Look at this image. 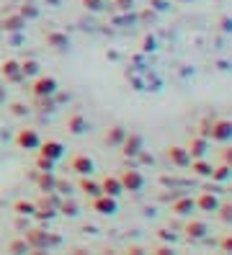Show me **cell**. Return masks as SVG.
Returning <instances> with one entry per match:
<instances>
[{"label": "cell", "mask_w": 232, "mask_h": 255, "mask_svg": "<svg viewBox=\"0 0 232 255\" xmlns=\"http://www.w3.org/2000/svg\"><path fill=\"white\" fill-rule=\"evenodd\" d=\"M23 237H26L31 253L49 250V232H46L44 227H26V230H23Z\"/></svg>", "instance_id": "1"}, {"label": "cell", "mask_w": 232, "mask_h": 255, "mask_svg": "<svg viewBox=\"0 0 232 255\" xmlns=\"http://www.w3.org/2000/svg\"><path fill=\"white\" fill-rule=\"evenodd\" d=\"M145 147V139H142V134H137V131H127V137H124L121 142V152L127 160H134L139 155V149Z\"/></svg>", "instance_id": "2"}, {"label": "cell", "mask_w": 232, "mask_h": 255, "mask_svg": "<svg viewBox=\"0 0 232 255\" xmlns=\"http://www.w3.org/2000/svg\"><path fill=\"white\" fill-rule=\"evenodd\" d=\"M57 80L52 78V75H36L34 83H31V93L34 96H54L57 91Z\"/></svg>", "instance_id": "3"}, {"label": "cell", "mask_w": 232, "mask_h": 255, "mask_svg": "<svg viewBox=\"0 0 232 255\" xmlns=\"http://www.w3.org/2000/svg\"><path fill=\"white\" fill-rule=\"evenodd\" d=\"M0 75H3V80L5 83H13V85H18L23 83V72H21V62L18 59H5L3 65H0Z\"/></svg>", "instance_id": "4"}, {"label": "cell", "mask_w": 232, "mask_h": 255, "mask_svg": "<svg viewBox=\"0 0 232 255\" xmlns=\"http://www.w3.org/2000/svg\"><path fill=\"white\" fill-rule=\"evenodd\" d=\"M26 18L21 16L18 10H13V13H5L3 16V21H0V28H3L5 34H21L23 28H26Z\"/></svg>", "instance_id": "5"}, {"label": "cell", "mask_w": 232, "mask_h": 255, "mask_svg": "<svg viewBox=\"0 0 232 255\" xmlns=\"http://www.w3.org/2000/svg\"><path fill=\"white\" fill-rule=\"evenodd\" d=\"M119 181H121V188H124V191H142L145 175L139 173L137 168H129V170H124V173L119 175Z\"/></svg>", "instance_id": "6"}, {"label": "cell", "mask_w": 232, "mask_h": 255, "mask_svg": "<svg viewBox=\"0 0 232 255\" xmlns=\"http://www.w3.org/2000/svg\"><path fill=\"white\" fill-rule=\"evenodd\" d=\"M212 139L214 142H232V122L230 119H217V122H212Z\"/></svg>", "instance_id": "7"}, {"label": "cell", "mask_w": 232, "mask_h": 255, "mask_svg": "<svg viewBox=\"0 0 232 255\" xmlns=\"http://www.w3.org/2000/svg\"><path fill=\"white\" fill-rule=\"evenodd\" d=\"M15 144H18V149H39L41 137H39L36 129H18V134H15Z\"/></svg>", "instance_id": "8"}, {"label": "cell", "mask_w": 232, "mask_h": 255, "mask_svg": "<svg viewBox=\"0 0 232 255\" xmlns=\"http://www.w3.org/2000/svg\"><path fill=\"white\" fill-rule=\"evenodd\" d=\"M93 212L96 214H103V217H111L119 212V204H116V196H106V193H101V196L93 199Z\"/></svg>", "instance_id": "9"}, {"label": "cell", "mask_w": 232, "mask_h": 255, "mask_svg": "<svg viewBox=\"0 0 232 255\" xmlns=\"http://www.w3.org/2000/svg\"><path fill=\"white\" fill-rule=\"evenodd\" d=\"M183 232H186V237H189V240H204V237H207V232H209V224H207L204 219L191 217L189 222H186Z\"/></svg>", "instance_id": "10"}, {"label": "cell", "mask_w": 232, "mask_h": 255, "mask_svg": "<svg viewBox=\"0 0 232 255\" xmlns=\"http://www.w3.org/2000/svg\"><path fill=\"white\" fill-rule=\"evenodd\" d=\"M44 41H46V47H52L57 52H65L70 47V36L65 31H57V28H52V31H46L44 34Z\"/></svg>", "instance_id": "11"}, {"label": "cell", "mask_w": 232, "mask_h": 255, "mask_svg": "<svg viewBox=\"0 0 232 255\" xmlns=\"http://www.w3.org/2000/svg\"><path fill=\"white\" fill-rule=\"evenodd\" d=\"M168 160L176 165V168H189L191 165V155H189V149L186 147H178V144H173V147H168Z\"/></svg>", "instance_id": "12"}, {"label": "cell", "mask_w": 232, "mask_h": 255, "mask_svg": "<svg viewBox=\"0 0 232 255\" xmlns=\"http://www.w3.org/2000/svg\"><path fill=\"white\" fill-rule=\"evenodd\" d=\"M189 155H191V160H196V157H207V152H209V139L207 137H199V134H194V137L189 139Z\"/></svg>", "instance_id": "13"}, {"label": "cell", "mask_w": 232, "mask_h": 255, "mask_svg": "<svg viewBox=\"0 0 232 255\" xmlns=\"http://www.w3.org/2000/svg\"><path fill=\"white\" fill-rule=\"evenodd\" d=\"M39 155H44V157H49V160L57 162L62 155H65V147H62V142H57V139H46V142L39 144Z\"/></svg>", "instance_id": "14"}, {"label": "cell", "mask_w": 232, "mask_h": 255, "mask_svg": "<svg viewBox=\"0 0 232 255\" xmlns=\"http://www.w3.org/2000/svg\"><path fill=\"white\" fill-rule=\"evenodd\" d=\"M65 127H67L70 134H85V131H88V119H85L80 111H72V114L67 116Z\"/></svg>", "instance_id": "15"}, {"label": "cell", "mask_w": 232, "mask_h": 255, "mask_svg": "<svg viewBox=\"0 0 232 255\" xmlns=\"http://www.w3.org/2000/svg\"><path fill=\"white\" fill-rule=\"evenodd\" d=\"M194 209H196V199H191V196H181V199L173 201V214L176 217H191Z\"/></svg>", "instance_id": "16"}, {"label": "cell", "mask_w": 232, "mask_h": 255, "mask_svg": "<svg viewBox=\"0 0 232 255\" xmlns=\"http://www.w3.org/2000/svg\"><path fill=\"white\" fill-rule=\"evenodd\" d=\"M70 170H75L77 175H90L93 173V160L88 155H75L70 160Z\"/></svg>", "instance_id": "17"}, {"label": "cell", "mask_w": 232, "mask_h": 255, "mask_svg": "<svg viewBox=\"0 0 232 255\" xmlns=\"http://www.w3.org/2000/svg\"><path fill=\"white\" fill-rule=\"evenodd\" d=\"M34 181H36V188L44 193V191H54L57 186V175L52 170H39V175H34Z\"/></svg>", "instance_id": "18"}, {"label": "cell", "mask_w": 232, "mask_h": 255, "mask_svg": "<svg viewBox=\"0 0 232 255\" xmlns=\"http://www.w3.org/2000/svg\"><path fill=\"white\" fill-rule=\"evenodd\" d=\"M217 206H220V199H217V193H212V191H204L196 199V209H201V212H217Z\"/></svg>", "instance_id": "19"}, {"label": "cell", "mask_w": 232, "mask_h": 255, "mask_svg": "<svg viewBox=\"0 0 232 255\" xmlns=\"http://www.w3.org/2000/svg\"><path fill=\"white\" fill-rule=\"evenodd\" d=\"M124 188H121V181L119 175H106L101 181V193H106V196H119Z\"/></svg>", "instance_id": "20"}, {"label": "cell", "mask_w": 232, "mask_h": 255, "mask_svg": "<svg viewBox=\"0 0 232 255\" xmlns=\"http://www.w3.org/2000/svg\"><path fill=\"white\" fill-rule=\"evenodd\" d=\"M212 181H217V183H227V181H232V165H227V162H220V165H214L212 168Z\"/></svg>", "instance_id": "21"}, {"label": "cell", "mask_w": 232, "mask_h": 255, "mask_svg": "<svg viewBox=\"0 0 232 255\" xmlns=\"http://www.w3.org/2000/svg\"><path fill=\"white\" fill-rule=\"evenodd\" d=\"M77 188H80L88 199H96V196H101V183L90 181V175H80V183H77Z\"/></svg>", "instance_id": "22"}, {"label": "cell", "mask_w": 232, "mask_h": 255, "mask_svg": "<svg viewBox=\"0 0 232 255\" xmlns=\"http://www.w3.org/2000/svg\"><path fill=\"white\" fill-rule=\"evenodd\" d=\"M124 137H127V129H124L121 124H114L111 129L106 131V144H108V147H121Z\"/></svg>", "instance_id": "23"}, {"label": "cell", "mask_w": 232, "mask_h": 255, "mask_svg": "<svg viewBox=\"0 0 232 255\" xmlns=\"http://www.w3.org/2000/svg\"><path fill=\"white\" fill-rule=\"evenodd\" d=\"M189 168L199 175V178H209L212 175V168H214V165L207 160V157H196V160H191V165H189Z\"/></svg>", "instance_id": "24"}, {"label": "cell", "mask_w": 232, "mask_h": 255, "mask_svg": "<svg viewBox=\"0 0 232 255\" xmlns=\"http://www.w3.org/2000/svg\"><path fill=\"white\" fill-rule=\"evenodd\" d=\"M34 212H36V201H26V199L13 201V214H21V217H34Z\"/></svg>", "instance_id": "25"}, {"label": "cell", "mask_w": 232, "mask_h": 255, "mask_svg": "<svg viewBox=\"0 0 232 255\" xmlns=\"http://www.w3.org/2000/svg\"><path fill=\"white\" fill-rule=\"evenodd\" d=\"M18 13L26 21H36L39 18V5L31 3V0H23V3H18Z\"/></svg>", "instance_id": "26"}, {"label": "cell", "mask_w": 232, "mask_h": 255, "mask_svg": "<svg viewBox=\"0 0 232 255\" xmlns=\"http://www.w3.org/2000/svg\"><path fill=\"white\" fill-rule=\"evenodd\" d=\"M59 214L72 219V217L80 214V206H77V201H72L70 196H65V199H62V204H59Z\"/></svg>", "instance_id": "27"}, {"label": "cell", "mask_w": 232, "mask_h": 255, "mask_svg": "<svg viewBox=\"0 0 232 255\" xmlns=\"http://www.w3.org/2000/svg\"><path fill=\"white\" fill-rule=\"evenodd\" d=\"M36 101V109L41 111V114H52L54 109H57V103H54V96H34Z\"/></svg>", "instance_id": "28"}, {"label": "cell", "mask_w": 232, "mask_h": 255, "mask_svg": "<svg viewBox=\"0 0 232 255\" xmlns=\"http://www.w3.org/2000/svg\"><path fill=\"white\" fill-rule=\"evenodd\" d=\"M134 21H137V16H134L132 10H116V16L111 18V23H114V26H121V28H124V26H132Z\"/></svg>", "instance_id": "29"}, {"label": "cell", "mask_w": 232, "mask_h": 255, "mask_svg": "<svg viewBox=\"0 0 232 255\" xmlns=\"http://www.w3.org/2000/svg\"><path fill=\"white\" fill-rule=\"evenodd\" d=\"M39 62H36V59H23V62H21V72H23V78H36V75H39Z\"/></svg>", "instance_id": "30"}, {"label": "cell", "mask_w": 232, "mask_h": 255, "mask_svg": "<svg viewBox=\"0 0 232 255\" xmlns=\"http://www.w3.org/2000/svg\"><path fill=\"white\" fill-rule=\"evenodd\" d=\"M8 253H31L28 243H26V237H15L8 243Z\"/></svg>", "instance_id": "31"}, {"label": "cell", "mask_w": 232, "mask_h": 255, "mask_svg": "<svg viewBox=\"0 0 232 255\" xmlns=\"http://www.w3.org/2000/svg\"><path fill=\"white\" fill-rule=\"evenodd\" d=\"M217 217L222 224H232V201L230 204H220L217 206Z\"/></svg>", "instance_id": "32"}, {"label": "cell", "mask_w": 232, "mask_h": 255, "mask_svg": "<svg viewBox=\"0 0 232 255\" xmlns=\"http://www.w3.org/2000/svg\"><path fill=\"white\" fill-rule=\"evenodd\" d=\"M54 191L59 193V196H72V193H75V186H72L70 181H65V178H57Z\"/></svg>", "instance_id": "33"}, {"label": "cell", "mask_w": 232, "mask_h": 255, "mask_svg": "<svg viewBox=\"0 0 232 255\" xmlns=\"http://www.w3.org/2000/svg\"><path fill=\"white\" fill-rule=\"evenodd\" d=\"M83 8L88 13H101V10L108 8V3H106V0H83Z\"/></svg>", "instance_id": "34"}, {"label": "cell", "mask_w": 232, "mask_h": 255, "mask_svg": "<svg viewBox=\"0 0 232 255\" xmlns=\"http://www.w3.org/2000/svg\"><path fill=\"white\" fill-rule=\"evenodd\" d=\"M8 111H10L15 119H23V116H28V106H26V103H21V101H13L10 106H8Z\"/></svg>", "instance_id": "35"}, {"label": "cell", "mask_w": 232, "mask_h": 255, "mask_svg": "<svg viewBox=\"0 0 232 255\" xmlns=\"http://www.w3.org/2000/svg\"><path fill=\"white\" fill-rule=\"evenodd\" d=\"M139 49H142V54H150V52H155V49H158V39H155L152 34L142 36V47H139Z\"/></svg>", "instance_id": "36"}, {"label": "cell", "mask_w": 232, "mask_h": 255, "mask_svg": "<svg viewBox=\"0 0 232 255\" xmlns=\"http://www.w3.org/2000/svg\"><path fill=\"white\" fill-rule=\"evenodd\" d=\"M36 170H54V160L39 155V157H36Z\"/></svg>", "instance_id": "37"}, {"label": "cell", "mask_w": 232, "mask_h": 255, "mask_svg": "<svg viewBox=\"0 0 232 255\" xmlns=\"http://www.w3.org/2000/svg\"><path fill=\"white\" fill-rule=\"evenodd\" d=\"M150 5L155 13H165V10H170V0H150Z\"/></svg>", "instance_id": "38"}, {"label": "cell", "mask_w": 232, "mask_h": 255, "mask_svg": "<svg viewBox=\"0 0 232 255\" xmlns=\"http://www.w3.org/2000/svg\"><path fill=\"white\" fill-rule=\"evenodd\" d=\"M108 8H114V10H132L134 8V0H114Z\"/></svg>", "instance_id": "39"}, {"label": "cell", "mask_w": 232, "mask_h": 255, "mask_svg": "<svg viewBox=\"0 0 232 255\" xmlns=\"http://www.w3.org/2000/svg\"><path fill=\"white\" fill-rule=\"evenodd\" d=\"M158 237L163 240V243H170V245H173L176 240H178V235H176V232H170V230H165V227H163V230H158Z\"/></svg>", "instance_id": "40"}, {"label": "cell", "mask_w": 232, "mask_h": 255, "mask_svg": "<svg viewBox=\"0 0 232 255\" xmlns=\"http://www.w3.org/2000/svg\"><path fill=\"white\" fill-rule=\"evenodd\" d=\"M134 160H137L139 165H152V162H155V157H152V155L147 152V149H145V147H142V149H139V155H137Z\"/></svg>", "instance_id": "41"}, {"label": "cell", "mask_w": 232, "mask_h": 255, "mask_svg": "<svg viewBox=\"0 0 232 255\" xmlns=\"http://www.w3.org/2000/svg\"><path fill=\"white\" fill-rule=\"evenodd\" d=\"M217 26H220V31L232 34V16H222L220 21H217Z\"/></svg>", "instance_id": "42"}, {"label": "cell", "mask_w": 232, "mask_h": 255, "mask_svg": "<svg viewBox=\"0 0 232 255\" xmlns=\"http://www.w3.org/2000/svg\"><path fill=\"white\" fill-rule=\"evenodd\" d=\"M196 129H199V137H207V139H212V124H209V122H201Z\"/></svg>", "instance_id": "43"}, {"label": "cell", "mask_w": 232, "mask_h": 255, "mask_svg": "<svg viewBox=\"0 0 232 255\" xmlns=\"http://www.w3.org/2000/svg\"><path fill=\"white\" fill-rule=\"evenodd\" d=\"M220 248H222L225 253H232V235H225V237L220 240Z\"/></svg>", "instance_id": "44"}, {"label": "cell", "mask_w": 232, "mask_h": 255, "mask_svg": "<svg viewBox=\"0 0 232 255\" xmlns=\"http://www.w3.org/2000/svg\"><path fill=\"white\" fill-rule=\"evenodd\" d=\"M15 217H18V219H15V230L23 232V230L28 227V217H21V214H15Z\"/></svg>", "instance_id": "45"}, {"label": "cell", "mask_w": 232, "mask_h": 255, "mask_svg": "<svg viewBox=\"0 0 232 255\" xmlns=\"http://www.w3.org/2000/svg\"><path fill=\"white\" fill-rule=\"evenodd\" d=\"M152 253L155 255H170V253H173V248H170V245H158V248H152Z\"/></svg>", "instance_id": "46"}, {"label": "cell", "mask_w": 232, "mask_h": 255, "mask_svg": "<svg viewBox=\"0 0 232 255\" xmlns=\"http://www.w3.org/2000/svg\"><path fill=\"white\" fill-rule=\"evenodd\" d=\"M155 18H158V13H155L152 8H147V10L142 13V16H139V21H155Z\"/></svg>", "instance_id": "47"}, {"label": "cell", "mask_w": 232, "mask_h": 255, "mask_svg": "<svg viewBox=\"0 0 232 255\" xmlns=\"http://www.w3.org/2000/svg\"><path fill=\"white\" fill-rule=\"evenodd\" d=\"M132 80V85H134V91H145V80L142 78H137V75H134V78H129Z\"/></svg>", "instance_id": "48"}, {"label": "cell", "mask_w": 232, "mask_h": 255, "mask_svg": "<svg viewBox=\"0 0 232 255\" xmlns=\"http://www.w3.org/2000/svg\"><path fill=\"white\" fill-rule=\"evenodd\" d=\"M222 162L232 165V147H225V149H222Z\"/></svg>", "instance_id": "49"}, {"label": "cell", "mask_w": 232, "mask_h": 255, "mask_svg": "<svg viewBox=\"0 0 232 255\" xmlns=\"http://www.w3.org/2000/svg\"><path fill=\"white\" fill-rule=\"evenodd\" d=\"M204 191H212V193H222V183H217V181H214V183H207V188H204Z\"/></svg>", "instance_id": "50"}, {"label": "cell", "mask_w": 232, "mask_h": 255, "mask_svg": "<svg viewBox=\"0 0 232 255\" xmlns=\"http://www.w3.org/2000/svg\"><path fill=\"white\" fill-rule=\"evenodd\" d=\"M59 243H62V237H59V235H52V232H49V248H57Z\"/></svg>", "instance_id": "51"}, {"label": "cell", "mask_w": 232, "mask_h": 255, "mask_svg": "<svg viewBox=\"0 0 232 255\" xmlns=\"http://www.w3.org/2000/svg\"><path fill=\"white\" fill-rule=\"evenodd\" d=\"M5 101H8V88H5V85H0V106H3Z\"/></svg>", "instance_id": "52"}, {"label": "cell", "mask_w": 232, "mask_h": 255, "mask_svg": "<svg viewBox=\"0 0 232 255\" xmlns=\"http://www.w3.org/2000/svg\"><path fill=\"white\" fill-rule=\"evenodd\" d=\"M83 232H88V235H96L98 230H96V227H93V224H85V227H83Z\"/></svg>", "instance_id": "53"}, {"label": "cell", "mask_w": 232, "mask_h": 255, "mask_svg": "<svg viewBox=\"0 0 232 255\" xmlns=\"http://www.w3.org/2000/svg\"><path fill=\"white\" fill-rule=\"evenodd\" d=\"M129 253H132V255H142L145 250H142V248H137V245H134V248H129Z\"/></svg>", "instance_id": "54"}, {"label": "cell", "mask_w": 232, "mask_h": 255, "mask_svg": "<svg viewBox=\"0 0 232 255\" xmlns=\"http://www.w3.org/2000/svg\"><path fill=\"white\" fill-rule=\"evenodd\" d=\"M134 3H137V0H134Z\"/></svg>", "instance_id": "55"}]
</instances>
